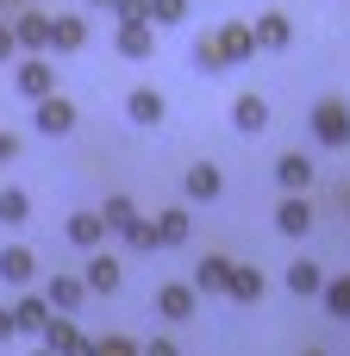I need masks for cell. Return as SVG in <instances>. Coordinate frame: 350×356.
Instances as JSON below:
<instances>
[{
  "instance_id": "obj_1",
  "label": "cell",
  "mask_w": 350,
  "mask_h": 356,
  "mask_svg": "<svg viewBox=\"0 0 350 356\" xmlns=\"http://www.w3.org/2000/svg\"><path fill=\"white\" fill-rule=\"evenodd\" d=\"M307 125H313V138H319L326 150H344V144H350V100L326 94V100L307 113Z\"/></svg>"
},
{
  "instance_id": "obj_2",
  "label": "cell",
  "mask_w": 350,
  "mask_h": 356,
  "mask_svg": "<svg viewBox=\"0 0 350 356\" xmlns=\"http://www.w3.org/2000/svg\"><path fill=\"white\" fill-rule=\"evenodd\" d=\"M113 50H119V56H132V63H144V56L157 50V25H150V19H119Z\"/></svg>"
},
{
  "instance_id": "obj_3",
  "label": "cell",
  "mask_w": 350,
  "mask_h": 356,
  "mask_svg": "<svg viewBox=\"0 0 350 356\" xmlns=\"http://www.w3.org/2000/svg\"><path fill=\"white\" fill-rule=\"evenodd\" d=\"M213 44H219V63H225V69L257 56V31H250V25H238V19H232V25H219V31H213Z\"/></svg>"
},
{
  "instance_id": "obj_4",
  "label": "cell",
  "mask_w": 350,
  "mask_h": 356,
  "mask_svg": "<svg viewBox=\"0 0 350 356\" xmlns=\"http://www.w3.org/2000/svg\"><path fill=\"white\" fill-rule=\"evenodd\" d=\"M31 125H38L44 138H69V131H75V100H63V94H50V100H38V113H31Z\"/></svg>"
},
{
  "instance_id": "obj_5",
  "label": "cell",
  "mask_w": 350,
  "mask_h": 356,
  "mask_svg": "<svg viewBox=\"0 0 350 356\" xmlns=\"http://www.w3.org/2000/svg\"><path fill=\"white\" fill-rule=\"evenodd\" d=\"M44 350H50V356H94L100 344H88V338H81V332H75V325L56 313V319L44 325Z\"/></svg>"
},
{
  "instance_id": "obj_6",
  "label": "cell",
  "mask_w": 350,
  "mask_h": 356,
  "mask_svg": "<svg viewBox=\"0 0 350 356\" xmlns=\"http://www.w3.org/2000/svg\"><path fill=\"white\" fill-rule=\"evenodd\" d=\"M13 81H19V94H25V100H50V94H56V63L31 56V63H19V75H13Z\"/></svg>"
},
{
  "instance_id": "obj_7",
  "label": "cell",
  "mask_w": 350,
  "mask_h": 356,
  "mask_svg": "<svg viewBox=\"0 0 350 356\" xmlns=\"http://www.w3.org/2000/svg\"><path fill=\"white\" fill-rule=\"evenodd\" d=\"M157 313H163V319H194V313H200L194 282H163V288H157Z\"/></svg>"
},
{
  "instance_id": "obj_8",
  "label": "cell",
  "mask_w": 350,
  "mask_h": 356,
  "mask_svg": "<svg viewBox=\"0 0 350 356\" xmlns=\"http://www.w3.org/2000/svg\"><path fill=\"white\" fill-rule=\"evenodd\" d=\"M50 25H56L50 13H31V6L13 13V38H19V50H50Z\"/></svg>"
},
{
  "instance_id": "obj_9",
  "label": "cell",
  "mask_w": 350,
  "mask_h": 356,
  "mask_svg": "<svg viewBox=\"0 0 350 356\" xmlns=\"http://www.w3.org/2000/svg\"><path fill=\"white\" fill-rule=\"evenodd\" d=\"M232 257H200L194 263V294H232Z\"/></svg>"
},
{
  "instance_id": "obj_10",
  "label": "cell",
  "mask_w": 350,
  "mask_h": 356,
  "mask_svg": "<svg viewBox=\"0 0 350 356\" xmlns=\"http://www.w3.org/2000/svg\"><path fill=\"white\" fill-rule=\"evenodd\" d=\"M250 31H257V50H288L294 44V19L288 13H257Z\"/></svg>"
},
{
  "instance_id": "obj_11",
  "label": "cell",
  "mask_w": 350,
  "mask_h": 356,
  "mask_svg": "<svg viewBox=\"0 0 350 356\" xmlns=\"http://www.w3.org/2000/svg\"><path fill=\"white\" fill-rule=\"evenodd\" d=\"M163 113H169V100H163L157 88H132V94H125V119H132V125H163Z\"/></svg>"
},
{
  "instance_id": "obj_12",
  "label": "cell",
  "mask_w": 350,
  "mask_h": 356,
  "mask_svg": "<svg viewBox=\"0 0 350 356\" xmlns=\"http://www.w3.org/2000/svg\"><path fill=\"white\" fill-rule=\"evenodd\" d=\"M276 232H282V238H307V232H313V207H307V194H288V200L276 207Z\"/></svg>"
},
{
  "instance_id": "obj_13",
  "label": "cell",
  "mask_w": 350,
  "mask_h": 356,
  "mask_svg": "<svg viewBox=\"0 0 350 356\" xmlns=\"http://www.w3.org/2000/svg\"><path fill=\"white\" fill-rule=\"evenodd\" d=\"M182 188H188V200H219V188H225V175H219V163H188V175H182Z\"/></svg>"
},
{
  "instance_id": "obj_14",
  "label": "cell",
  "mask_w": 350,
  "mask_h": 356,
  "mask_svg": "<svg viewBox=\"0 0 350 356\" xmlns=\"http://www.w3.org/2000/svg\"><path fill=\"white\" fill-rule=\"evenodd\" d=\"M188 232H194L188 207H163V213H157V250H175V244H188Z\"/></svg>"
},
{
  "instance_id": "obj_15",
  "label": "cell",
  "mask_w": 350,
  "mask_h": 356,
  "mask_svg": "<svg viewBox=\"0 0 350 356\" xmlns=\"http://www.w3.org/2000/svg\"><path fill=\"white\" fill-rule=\"evenodd\" d=\"M44 300H50V313H75V307L88 300V282H81V275H50Z\"/></svg>"
},
{
  "instance_id": "obj_16",
  "label": "cell",
  "mask_w": 350,
  "mask_h": 356,
  "mask_svg": "<svg viewBox=\"0 0 350 356\" xmlns=\"http://www.w3.org/2000/svg\"><path fill=\"white\" fill-rule=\"evenodd\" d=\"M31 275H38V257H31L25 244H6V250H0V282H6V288H25Z\"/></svg>"
},
{
  "instance_id": "obj_17",
  "label": "cell",
  "mask_w": 350,
  "mask_h": 356,
  "mask_svg": "<svg viewBox=\"0 0 350 356\" xmlns=\"http://www.w3.org/2000/svg\"><path fill=\"white\" fill-rule=\"evenodd\" d=\"M276 181H282L288 194H307V188H313V163H307L301 150H288V156H276Z\"/></svg>"
},
{
  "instance_id": "obj_18",
  "label": "cell",
  "mask_w": 350,
  "mask_h": 356,
  "mask_svg": "<svg viewBox=\"0 0 350 356\" xmlns=\"http://www.w3.org/2000/svg\"><path fill=\"white\" fill-rule=\"evenodd\" d=\"M100 219H106V232H119V238H132L138 225H144V213L125 200V194H106V207H100Z\"/></svg>"
},
{
  "instance_id": "obj_19",
  "label": "cell",
  "mask_w": 350,
  "mask_h": 356,
  "mask_svg": "<svg viewBox=\"0 0 350 356\" xmlns=\"http://www.w3.org/2000/svg\"><path fill=\"white\" fill-rule=\"evenodd\" d=\"M263 294H269L263 269H257V263H238V269H232V300H238V307H257Z\"/></svg>"
},
{
  "instance_id": "obj_20",
  "label": "cell",
  "mask_w": 350,
  "mask_h": 356,
  "mask_svg": "<svg viewBox=\"0 0 350 356\" xmlns=\"http://www.w3.org/2000/svg\"><path fill=\"white\" fill-rule=\"evenodd\" d=\"M232 125H238V131H263V125H269V100H263V94H238V100H232Z\"/></svg>"
},
{
  "instance_id": "obj_21",
  "label": "cell",
  "mask_w": 350,
  "mask_h": 356,
  "mask_svg": "<svg viewBox=\"0 0 350 356\" xmlns=\"http://www.w3.org/2000/svg\"><path fill=\"white\" fill-rule=\"evenodd\" d=\"M288 294H301V300H313V294H326V275H319V263H288Z\"/></svg>"
},
{
  "instance_id": "obj_22",
  "label": "cell",
  "mask_w": 350,
  "mask_h": 356,
  "mask_svg": "<svg viewBox=\"0 0 350 356\" xmlns=\"http://www.w3.org/2000/svg\"><path fill=\"white\" fill-rule=\"evenodd\" d=\"M13 319H19V332H38V338H44V325H50L56 313H50V300L25 294V300H13Z\"/></svg>"
},
{
  "instance_id": "obj_23",
  "label": "cell",
  "mask_w": 350,
  "mask_h": 356,
  "mask_svg": "<svg viewBox=\"0 0 350 356\" xmlns=\"http://www.w3.org/2000/svg\"><path fill=\"white\" fill-rule=\"evenodd\" d=\"M81 44H88V19L63 13V19L50 25V50H81Z\"/></svg>"
},
{
  "instance_id": "obj_24",
  "label": "cell",
  "mask_w": 350,
  "mask_h": 356,
  "mask_svg": "<svg viewBox=\"0 0 350 356\" xmlns=\"http://www.w3.org/2000/svg\"><path fill=\"white\" fill-rule=\"evenodd\" d=\"M100 238H106V219H100V213H75V219H69V244H75V250H94Z\"/></svg>"
},
{
  "instance_id": "obj_25",
  "label": "cell",
  "mask_w": 350,
  "mask_h": 356,
  "mask_svg": "<svg viewBox=\"0 0 350 356\" xmlns=\"http://www.w3.org/2000/svg\"><path fill=\"white\" fill-rule=\"evenodd\" d=\"M119 275H125V269H119V257H94L81 282H88V294H113V288H119Z\"/></svg>"
},
{
  "instance_id": "obj_26",
  "label": "cell",
  "mask_w": 350,
  "mask_h": 356,
  "mask_svg": "<svg viewBox=\"0 0 350 356\" xmlns=\"http://www.w3.org/2000/svg\"><path fill=\"white\" fill-rule=\"evenodd\" d=\"M25 219H31L25 188H0V225H25Z\"/></svg>"
},
{
  "instance_id": "obj_27",
  "label": "cell",
  "mask_w": 350,
  "mask_h": 356,
  "mask_svg": "<svg viewBox=\"0 0 350 356\" xmlns=\"http://www.w3.org/2000/svg\"><path fill=\"white\" fill-rule=\"evenodd\" d=\"M326 313H332V319H350V275L326 282Z\"/></svg>"
},
{
  "instance_id": "obj_28",
  "label": "cell",
  "mask_w": 350,
  "mask_h": 356,
  "mask_svg": "<svg viewBox=\"0 0 350 356\" xmlns=\"http://www.w3.org/2000/svg\"><path fill=\"white\" fill-rule=\"evenodd\" d=\"M194 69H200V75H219V69H225V63H219V44H213V31H207V38H194Z\"/></svg>"
},
{
  "instance_id": "obj_29",
  "label": "cell",
  "mask_w": 350,
  "mask_h": 356,
  "mask_svg": "<svg viewBox=\"0 0 350 356\" xmlns=\"http://www.w3.org/2000/svg\"><path fill=\"white\" fill-rule=\"evenodd\" d=\"M188 19V0H150V25H182Z\"/></svg>"
},
{
  "instance_id": "obj_30",
  "label": "cell",
  "mask_w": 350,
  "mask_h": 356,
  "mask_svg": "<svg viewBox=\"0 0 350 356\" xmlns=\"http://www.w3.org/2000/svg\"><path fill=\"white\" fill-rule=\"evenodd\" d=\"M94 356H144V350H138L132 338H100V350H94Z\"/></svg>"
},
{
  "instance_id": "obj_31",
  "label": "cell",
  "mask_w": 350,
  "mask_h": 356,
  "mask_svg": "<svg viewBox=\"0 0 350 356\" xmlns=\"http://www.w3.org/2000/svg\"><path fill=\"white\" fill-rule=\"evenodd\" d=\"M125 244H132V250H157V219H144V225H138Z\"/></svg>"
},
{
  "instance_id": "obj_32",
  "label": "cell",
  "mask_w": 350,
  "mask_h": 356,
  "mask_svg": "<svg viewBox=\"0 0 350 356\" xmlns=\"http://www.w3.org/2000/svg\"><path fill=\"white\" fill-rule=\"evenodd\" d=\"M19 56V38H13V19H0V63Z\"/></svg>"
},
{
  "instance_id": "obj_33",
  "label": "cell",
  "mask_w": 350,
  "mask_h": 356,
  "mask_svg": "<svg viewBox=\"0 0 350 356\" xmlns=\"http://www.w3.org/2000/svg\"><path fill=\"white\" fill-rule=\"evenodd\" d=\"M0 163H19V131H0Z\"/></svg>"
},
{
  "instance_id": "obj_34",
  "label": "cell",
  "mask_w": 350,
  "mask_h": 356,
  "mask_svg": "<svg viewBox=\"0 0 350 356\" xmlns=\"http://www.w3.org/2000/svg\"><path fill=\"white\" fill-rule=\"evenodd\" d=\"M144 356H182V350H175L169 338H150V344H144Z\"/></svg>"
},
{
  "instance_id": "obj_35",
  "label": "cell",
  "mask_w": 350,
  "mask_h": 356,
  "mask_svg": "<svg viewBox=\"0 0 350 356\" xmlns=\"http://www.w3.org/2000/svg\"><path fill=\"white\" fill-rule=\"evenodd\" d=\"M13 332H19V319H13V307H0V344H6Z\"/></svg>"
},
{
  "instance_id": "obj_36",
  "label": "cell",
  "mask_w": 350,
  "mask_h": 356,
  "mask_svg": "<svg viewBox=\"0 0 350 356\" xmlns=\"http://www.w3.org/2000/svg\"><path fill=\"white\" fill-rule=\"evenodd\" d=\"M88 6H119V0H88Z\"/></svg>"
},
{
  "instance_id": "obj_37",
  "label": "cell",
  "mask_w": 350,
  "mask_h": 356,
  "mask_svg": "<svg viewBox=\"0 0 350 356\" xmlns=\"http://www.w3.org/2000/svg\"><path fill=\"white\" fill-rule=\"evenodd\" d=\"M6 6H19V13H25V6H31V0H6Z\"/></svg>"
},
{
  "instance_id": "obj_38",
  "label": "cell",
  "mask_w": 350,
  "mask_h": 356,
  "mask_svg": "<svg viewBox=\"0 0 350 356\" xmlns=\"http://www.w3.org/2000/svg\"><path fill=\"white\" fill-rule=\"evenodd\" d=\"M301 356H326V350H301Z\"/></svg>"
},
{
  "instance_id": "obj_39",
  "label": "cell",
  "mask_w": 350,
  "mask_h": 356,
  "mask_svg": "<svg viewBox=\"0 0 350 356\" xmlns=\"http://www.w3.org/2000/svg\"><path fill=\"white\" fill-rule=\"evenodd\" d=\"M0 19H6V0H0Z\"/></svg>"
},
{
  "instance_id": "obj_40",
  "label": "cell",
  "mask_w": 350,
  "mask_h": 356,
  "mask_svg": "<svg viewBox=\"0 0 350 356\" xmlns=\"http://www.w3.org/2000/svg\"><path fill=\"white\" fill-rule=\"evenodd\" d=\"M31 356H50V350H31Z\"/></svg>"
},
{
  "instance_id": "obj_41",
  "label": "cell",
  "mask_w": 350,
  "mask_h": 356,
  "mask_svg": "<svg viewBox=\"0 0 350 356\" xmlns=\"http://www.w3.org/2000/svg\"><path fill=\"white\" fill-rule=\"evenodd\" d=\"M344 200H350V194H344Z\"/></svg>"
}]
</instances>
